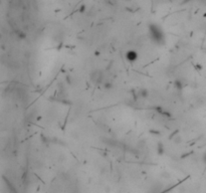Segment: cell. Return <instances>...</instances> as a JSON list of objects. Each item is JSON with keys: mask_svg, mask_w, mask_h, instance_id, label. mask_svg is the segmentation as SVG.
Returning a JSON list of instances; mask_svg holds the SVG:
<instances>
[{"mask_svg": "<svg viewBox=\"0 0 206 193\" xmlns=\"http://www.w3.org/2000/svg\"><path fill=\"white\" fill-rule=\"evenodd\" d=\"M149 31H150V37L153 41L157 44H164L165 42V34L163 30L161 29L160 26H158L157 24H150L149 25Z\"/></svg>", "mask_w": 206, "mask_h": 193, "instance_id": "1", "label": "cell"}, {"mask_svg": "<svg viewBox=\"0 0 206 193\" xmlns=\"http://www.w3.org/2000/svg\"><path fill=\"white\" fill-rule=\"evenodd\" d=\"M125 56H126L127 61L130 62H134L138 59V54L135 50H128L125 54Z\"/></svg>", "mask_w": 206, "mask_h": 193, "instance_id": "2", "label": "cell"}, {"mask_svg": "<svg viewBox=\"0 0 206 193\" xmlns=\"http://www.w3.org/2000/svg\"><path fill=\"white\" fill-rule=\"evenodd\" d=\"M92 79L95 83H99L103 79V74L99 70H95L92 74Z\"/></svg>", "mask_w": 206, "mask_h": 193, "instance_id": "3", "label": "cell"}, {"mask_svg": "<svg viewBox=\"0 0 206 193\" xmlns=\"http://www.w3.org/2000/svg\"><path fill=\"white\" fill-rule=\"evenodd\" d=\"M138 97H140V98H147L148 97V95H149V92H148V90H146V89H140L139 91H138Z\"/></svg>", "mask_w": 206, "mask_h": 193, "instance_id": "4", "label": "cell"}, {"mask_svg": "<svg viewBox=\"0 0 206 193\" xmlns=\"http://www.w3.org/2000/svg\"><path fill=\"white\" fill-rule=\"evenodd\" d=\"M157 152L161 155L164 153V146L162 145V143H161V142L158 143V146H157Z\"/></svg>", "mask_w": 206, "mask_h": 193, "instance_id": "5", "label": "cell"}, {"mask_svg": "<svg viewBox=\"0 0 206 193\" xmlns=\"http://www.w3.org/2000/svg\"><path fill=\"white\" fill-rule=\"evenodd\" d=\"M174 85H175V88L178 90V91H180V90H182V88H183V85L181 84V82L179 81V79H177L175 83H174Z\"/></svg>", "mask_w": 206, "mask_h": 193, "instance_id": "6", "label": "cell"}, {"mask_svg": "<svg viewBox=\"0 0 206 193\" xmlns=\"http://www.w3.org/2000/svg\"><path fill=\"white\" fill-rule=\"evenodd\" d=\"M77 10H78V12H79V13H82V14H83V13H84V12L87 11V5H85V4H82V5L78 7Z\"/></svg>", "mask_w": 206, "mask_h": 193, "instance_id": "7", "label": "cell"}, {"mask_svg": "<svg viewBox=\"0 0 206 193\" xmlns=\"http://www.w3.org/2000/svg\"><path fill=\"white\" fill-rule=\"evenodd\" d=\"M16 33H17V35H18V37H19V38L23 39V38H25V37H26V34L21 30H17Z\"/></svg>", "mask_w": 206, "mask_h": 193, "instance_id": "8", "label": "cell"}, {"mask_svg": "<svg viewBox=\"0 0 206 193\" xmlns=\"http://www.w3.org/2000/svg\"><path fill=\"white\" fill-rule=\"evenodd\" d=\"M112 88H113V84L110 83V82H107V83L104 84V89H106V90H110Z\"/></svg>", "mask_w": 206, "mask_h": 193, "instance_id": "9", "label": "cell"}, {"mask_svg": "<svg viewBox=\"0 0 206 193\" xmlns=\"http://www.w3.org/2000/svg\"><path fill=\"white\" fill-rule=\"evenodd\" d=\"M163 175H164V178H170L169 177L170 175H169V173H167V172H164V173H163Z\"/></svg>", "mask_w": 206, "mask_h": 193, "instance_id": "10", "label": "cell"}, {"mask_svg": "<svg viewBox=\"0 0 206 193\" xmlns=\"http://www.w3.org/2000/svg\"><path fill=\"white\" fill-rule=\"evenodd\" d=\"M126 1H127V2H130L131 0H126Z\"/></svg>", "mask_w": 206, "mask_h": 193, "instance_id": "11", "label": "cell"}]
</instances>
